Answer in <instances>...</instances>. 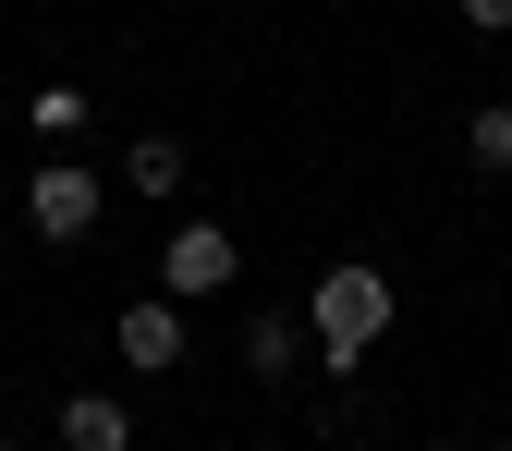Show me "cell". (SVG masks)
<instances>
[{"label": "cell", "instance_id": "7a4b0ae2", "mask_svg": "<svg viewBox=\"0 0 512 451\" xmlns=\"http://www.w3.org/2000/svg\"><path fill=\"white\" fill-rule=\"evenodd\" d=\"M98 208H110V183H98L74 147H49V159L25 171V232H37V244H86Z\"/></svg>", "mask_w": 512, "mask_h": 451}, {"label": "cell", "instance_id": "30bf717a", "mask_svg": "<svg viewBox=\"0 0 512 451\" xmlns=\"http://www.w3.org/2000/svg\"><path fill=\"white\" fill-rule=\"evenodd\" d=\"M452 13H464L476 37H512V0H452Z\"/></svg>", "mask_w": 512, "mask_h": 451}, {"label": "cell", "instance_id": "ba28073f", "mask_svg": "<svg viewBox=\"0 0 512 451\" xmlns=\"http://www.w3.org/2000/svg\"><path fill=\"white\" fill-rule=\"evenodd\" d=\"M122 183H135V196H183V147L159 135V122H147L135 147H122Z\"/></svg>", "mask_w": 512, "mask_h": 451}, {"label": "cell", "instance_id": "9c48e42d", "mask_svg": "<svg viewBox=\"0 0 512 451\" xmlns=\"http://www.w3.org/2000/svg\"><path fill=\"white\" fill-rule=\"evenodd\" d=\"M464 159H476L488 183L512 171V98H476V122H464Z\"/></svg>", "mask_w": 512, "mask_h": 451}, {"label": "cell", "instance_id": "5b68a950", "mask_svg": "<svg viewBox=\"0 0 512 451\" xmlns=\"http://www.w3.org/2000/svg\"><path fill=\"white\" fill-rule=\"evenodd\" d=\"M61 451H135L122 391H61Z\"/></svg>", "mask_w": 512, "mask_h": 451}, {"label": "cell", "instance_id": "52a82bcc", "mask_svg": "<svg viewBox=\"0 0 512 451\" xmlns=\"http://www.w3.org/2000/svg\"><path fill=\"white\" fill-rule=\"evenodd\" d=\"M86 110H98L86 86H37V98H25V135H37V147H74V135H86Z\"/></svg>", "mask_w": 512, "mask_h": 451}, {"label": "cell", "instance_id": "8fae6325", "mask_svg": "<svg viewBox=\"0 0 512 451\" xmlns=\"http://www.w3.org/2000/svg\"><path fill=\"white\" fill-rule=\"evenodd\" d=\"M0 451H13V427H0Z\"/></svg>", "mask_w": 512, "mask_h": 451}, {"label": "cell", "instance_id": "277c9868", "mask_svg": "<svg viewBox=\"0 0 512 451\" xmlns=\"http://www.w3.org/2000/svg\"><path fill=\"white\" fill-rule=\"evenodd\" d=\"M110 342H122L135 378H171V366H183V305H171V293H135V305L110 317Z\"/></svg>", "mask_w": 512, "mask_h": 451}, {"label": "cell", "instance_id": "3957f363", "mask_svg": "<svg viewBox=\"0 0 512 451\" xmlns=\"http://www.w3.org/2000/svg\"><path fill=\"white\" fill-rule=\"evenodd\" d=\"M232 269H244V244L220 232V220H183L171 244H159V293L183 305V293H232Z\"/></svg>", "mask_w": 512, "mask_h": 451}, {"label": "cell", "instance_id": "7c38bea8", "mask_svg": "<svg viewBox=\"0 0 512 451\" xmlns=\"http://www.w3.org/2000/svg\"><path fill=\"white\" fill-rule=\"evenodd\" d=\"M500 451H512V427H500Z\"/></svg>", "mask_w": 512, "mask_h": 451}, {"label": "cell", "instance_id": "6da1fadb", "mask_svg": "<svg viewBox=\"0 0 512 451\" xmlns=\"http://www.w3.org/2000/svg\"><path fill=\"white\" fill-rule=\"evenodd\" d=\"M391 317H403L391 269L342 256V269H317V293H305V342H317V366H330V378H354V366H366L378 342H391Z\"/></svg>", "mask_w": 512, "mask_h": 451}, {"label": "cell", "instance_id": "8992f818", "mask_svg": "<svg viewBox=\"0 0 512 451\" xmlns=\"http://www.w3.org/2000/svg\"><path fill=\"white\" fill-rule=\"evenodd\" d=\"M305 354H317V342H305V317H281V305H256V317H244V366H256V378H293Z\"/></svg>", "mask_w": 512, "mask_h": 451}]
</instances>
